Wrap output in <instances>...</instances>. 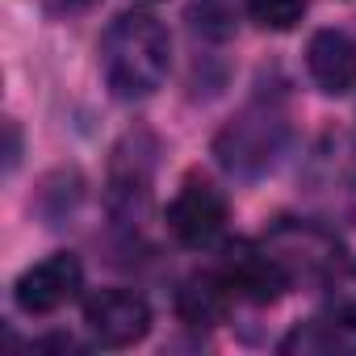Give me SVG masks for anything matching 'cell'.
<instances>
[{"instance_id": "cell-9", "label": "cell", "mask_w": 356, "mask_h": 356, "mask_svg": "<svg viewBox=\"0 0 356 356\" xmlns=\"http://www.w3.org/2000/svg\"><path fill=\"white\" fill-rule=\"evenodd\" d=\"M306 72L327 97L356 88V42L343 30H318L306 47Z\"/></svg>"}, {"instance_id": "cell-3", "label": "cell", "mask_w": 356, "mask_h": 356, "mask_svg": "<svg viewBox=\"0 0 356 356\" xmlns=\"http://www.w3.org/2000/svg\"><path fill=\"white\" fill-rule=\"evenodd\" d=\"M268 252L285 264L289 281H306V285H327L331 277H339L343 268V248L339 239L318 227V222H302V218H281L268 231Z\"/></svg>"}, {"instance_id": "cell-11", "label": "cell", "mask_w": 356, "mask_h": 356, "mask_svg": "<svg viewBox=\"0 0 356 356\" xmlns=\"http://www.w3.org/2000/svg\"><path fill=\"white\" fill-rule=\"evenodd\" d=\"M243 9L264 30H293L306 17V0H243Z\"/></svg>"}, {"instance_id": "cell-10", "label": "cell", "mask_w": 356, "mask_h": 356, "mask_svg": "<svg viewBox=\"0 0 356 356\" xmlns=\"http://www.w3.org/2000/svg\"><path fill=\"white\" fill-rule=\"evenodd\" d=\"M231 289L218 273H202V277H189L176 293V310L189 327H214L227 318V306H231Z\"/></svg>"}, {"instance_id": "cell-7", "label": "cell", "mask_w": 356, "mask_h": 356, "mask_svg": "<svg viewBox=\"0 0 356 356\" xmlns=\"http://www.w3.org/2000/svg\"><path fill=\"white\" fill-rule=\"evenodd\" d=\"M84 327L105 348H130L151 331V306L130 289H101L84 302Z\"/></svg>"}, {"instance_id": "cell-2", "label": "cell", "mask_w": 356, "mask_h": 356, "mask_svg": "<svg viewBox=\"0 0 356 356\" xmlns=\"http://www.w3.org/2000/svg\"><path fill=\"white\" fill-rule=\"evenodd\" d=\"M289 138V122L273 101H252L248 109H239L214 138V155L227 172L235 176H260L277 163V155L285 151Z\"/></svg>"}, {"instance_id": "cell-6", "label": "cell", "mask_w": 356, "mask_h": 356, "mask_svg": "<svg viewBox=\"0 0 356 356\" xmlns=\"http://www.w3.org/2000/svg\"><path fill=\"white\" fill-rule=\"evenodd\" d=\"M80 281H84V268L72 252H55L38 264H30L17 285H13V302L17 310L26 314H55L59 306H67L76 293H80Z\"/></svg>"}, {"instance_id": "cell-4", "label": "cell", "mask_w": 356, "mask_h": 356, "mask_svg": "<svg viewBox=\"0 0 356 356\" xmlns=\"http://www.w3.org/2000/svg\"><path fill=\"white\" fill-rule=\"evenodd\" d=\"M218 277L227 281V289L243 302H256V306H268L277 302L293 281L285 273V264L268 252V243H252V239H235L222 248V260H218Z\"/></svg>"}, {"instance_id": "cell-5", "label": "cell", "mask_w": 356, "mask_h": 356, "mask_svg": "<svg viewBox=\"0 0 356 356\" xmlns=\"http://www.w3.org/2000/svg\"><path fill=\"white\" fill-rule=\"evenodd\" d=\"M168 231L176 235V243L197 248V252L218 243L227 231V197L206 176H189L168 206Z\"/></svg>"}, {"instance_id": "cell-8", "label": "cell", "mask_w": 356, "mask_h": 356, "mask_svg": "<svg viewBox=\"0 0 356 356\" xmlns=\"http://www.w3.org/2000/svg\"><path fill=\"white\" fill-rule=\"evenodd\" d=\"M147 138H126L113 151V172H109V210L118 218H138L151 197V168H155V147L143 151Z\"/></svg>"}, {"instance_id": "cell-1", "label": "cell", "mask_w": 356, "mask_h": 356, "mask_svg": "<svg viewBox=\"0 0 356 356\" xmlns=\"http://www.w3.org/2000/svg\"><path fill=\"white\" fill-rule=\"evenodd\" d=\"M101 67H105L113 97L122 101L151 97L168 80V67H172V38L163 22L138 9L113 17L101 38Z\"/></svg>"}]
</instances>
